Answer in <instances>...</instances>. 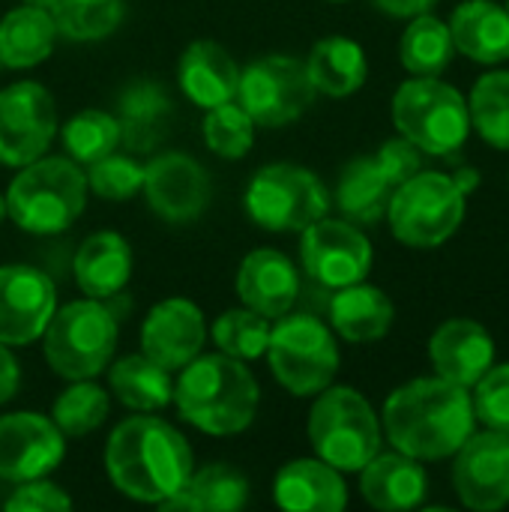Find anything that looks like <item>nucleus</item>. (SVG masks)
I'll return each instance as SVG.
<instances>
[{
  "label": "nucleus",
  "instance_id": "obj_1",
  "mask_svg": "<svg viewBox=\"0 0 509 512\" xmlns=\"http://www.w3.org/2000/svg\"><path fill=\"white\" fill-rule=\"evenodd\" d=\"M387 441L420 462L453 456L477 429V414L468 387L441 375L402 384L384 402Z\"/></svg>",
  "mask_w": 509,
  "mask_h": 512
},
{
  "label": "nucleus",
  "instance_id": "obj_2",
  "mask_svg": "<svg viewBox=\"0 0 509 512\" xmlns=\"http://www.w3.org/2000/svg\"><path fill=\"white\" fill-rule=\"evenodd\" d=\"M105 468L117 492L141 504L174 498L195 471L189 441L159 417L123 420L105 447Z\"/></svg>",
  "mask_w": 509,
  "mask_h": 512
},
{
  "label": "nucleus",
  "instance_id": "obj_3",
  "mask_svg": "<svg viewBox=\"0 0 509 512\" xmlns=\"http://www.w3.org/2000/svg\"><path fill=\"white\" fill-rule=\"evenodd\" d=\"M174 405L186 423L207 435H237L258 414V381L243 360L222 351L195 357L180 369Z\"/></svg>",
  "mask_w": 509,
  "mask_h": 512
},
{
  "label": "nucleus",
  "instance_id": "obj_4",
  "mask_svg": "<svg viewBox=\"0 0 509 512\" xmlns=\"http://www.w3.org/2000/svg\"><path fill=\"white\" fill-rule=\"evenodd\" d=\"M6 213L27 234H60L84 210L87 174L66 156H39L9 183Z\"/></svg>",
  "mask_w": 509,
  "mask_h": 512
},
{
  "label": "nucleus",
  "instance_id": "obj_5",
  "mask_svg": "<svg viewBox=\"0 0 509 512\" xmlns=\"http://www.w3.org/2000/svg\"><path fill=\"white\" fill-rule=\"evenodd\" d=\"M309 444L336 471H363L381 453V420L354 387H327L309 411Z\"/></svg>",
  "mask_w": 509,
  "mask_h": 512
},
{
  "label": "nucleus",
  "instance_id": "obj_6",
  "mask_svg": "<svg viewBox=\"0 0 509 512\" xmlns=\"http://www.w3.org/2000/svg\"><path fill=\"white\" fill-rule=\"evenodd\" d=\"M393 123L429 156L459 153L471 135L468 99L438 75H414L396 90Z\"/></svg>",
  "mask_w": 509,
  "mask_h": 512
},
{
  "label": "nucleus",
  "instance_id": "obj_7",
  "mask_svg": "<svg viewBox=\"0 0 509 512\" xmlns=\"http://www.w3.org/2000/svg\"><path fill=\"white\" fill-rule=\"evenodd\" d=\"M465 198L468 195L453 174L420 168L393 189L387 207L390 231L411 249H435L459 231L468 210Z\"/></svg>",
  "mask_w": 509,
  "mask_h": 512
},
{
  "label": "nucleus",
  "instance_id": "obj_8",
  "mask_svg": "<svg viewBox=\"0 0 509 512\" xmlns=\"http://www.w3.org/2000/svg\"><path fill=\"white\" fill-rule=\"evenodd\" d=\"M117 348V318L102 300H75L54 309L45 333L42 351L48 366L69 381L99 375Z\"/></svg>",
  "mask_w": 509,
  "mask_h": 512
},
{
  "label": "nucleus",
  "instance_id": "obj_9",
  "mask_svg": "<svg viewBox=\"0 0 509 512\" xmlns=\"http://www.w3.org/2000/svg\"><path fill=\"white\" fill-rule=\"evenodd\" d=\"M246 213L264 231H306L330 210V192L321 177L303 165L273 162L255 171L246 186Z\"/></svg>",
  "mask_w": 509,
  "mask_h": 512
},
{
  "label": "nucleus",
  "instance_id": "obj_10",
  "mask_svg": "<svg viewBox=\"0 0 509 512\" xmlns=\"http://www.w3.org/2000/svg\"><path fill=\"white\" fill-rule=\"evenodd\" d=\"M267 357L276 381L294 396L327 390L339 372V348L327 324L312 315H291L270 327Z\"/></svg>",
  "mask_w": 509,
  "mask_h": 512
},
{
  "label": "nucleus",
  "instance_id": "obj_11",
  "mask_svg": "<svg viewBox=\"0 0 509 512\" xmlns=\"http://www.w3.org/2000/svg\"><path fill=\"white\" fill-rule=\"evenodd\" d=\"M315 84L306 63L288 54H267L240 72L237 102L249 111L255 126H285L303 117L315 102Z\"/></svg>",
  "mask_w": 509,
  "mask_h": 512
},
{
  "label": "nucleus",
  "instance_id": "obj_12",
  "mask_svg": "<svg viewBox=\"0 0 509 512\" xmlns=\"http://www.w3.org/2000/svg\"><path fill=\"white\" fill-rule=\"evenodd\" d=\"M54 132V96L39 81H15L0 90V165L24 168L39 159Z\"/></svg>",
  "mask_w": 509,
  "mask_h": 512
},
{
  "label": "nucleus",
  "instance_id": "obj_13",
  "mask_svg": "<svg viewBox=\"0 0 509 512\" xmlns=\"http://www.w3.org/2000/svg\"><path fill=\"white\" fill-rule=\"evenodd\" d=\"M300 258L303 270L324 288H345L363 282L372 270V243L369 237L345 219H318L300 231Z\"/></svg>",
  "mask_w": 509,
  "mask_h": 512
},
{
  "label": "nucleus",
  "instance_id": "obj_14",
  "mask_svg": "<svg viewBox=\"0 0 509 512\" xmlns=\"http://www.w3.org/2000/svg\"><path fill=\"white\" fill-rule=\"evenodd\" d=\"M453 486L468 510L495 512L509 504V435L474 432L456 453Z\"/></svg>",
  "mask_w": 509,
  "mask_h": 512
},
{
  "label": "nucleus",
  "instance_id": "obj_15",
  "mask_svg": "<svg viewBox=\"0 0 509 512\" xmlns=\"http://www.w3.org/2000/svg\"><path fill=\"white\" fill-rule=\"evenodd\" d=\"M66 453L63 432L54 420L21 411L0 417V480L27 483L51 474Z\"/></svg>",
  "mask_w": 509,
  "mask_h": 512
},
{
  "label": "nucleus",
  "instance_id": "obj_16",
  "mask_svg": "<svg viewBox=\"0 0 509 512\" xmlns=\"http://www.w3.org/2000/svg\"><path fill=\"white\" fill-rule=\"evenodd\" d=\"M57 309L54 282L27 264L0 267V342L30 345L42 339Z\"/></svg>",
  "mask_w": 509,
  "mask_h": 512
},
{
  "label": "nucleus",
  "instance_id": "obj_17",
  "mask_svg": "<svg viewBox=\"0 0 509 512\" xmlns=\"http://www.w3.org/2000/svg\"><path fill=\"white\" fill-rule=\"evenodd\" d=\"M144 195L156 216L183 225L198 219L213 195L210 174L186 153H159L144 168Z\"/></svg>",
  "mask_w": 509,
  "mask_h": 512
},
{
  "label": "nucleus",
  "instance_id": "obj_18",
  "mask_svg": "<svg viewBox=\"0 0 509 512\" xmlns=\"http://www.w3.org/2000/svg\"><path fill=\"white\" fill-rule=\"evenodd\" d=\"M204 339L207 327L201 309L192 300L168 297L150 309L141 327V354L168 372H180L201 354Z\"/></svg>",
  "mask_w": 509,
  "mask_h": 512
},
{
  "label": "nucleus",
  "instance_id": "obj_19",
  "mask_svg": "<svg viewBox=\"0 0 509 512\" xmlns=\"http://www.w3.org/2000/svg\"><path fill=\"white\" fill-rule=\"evenodd\" d=\"M429 360L441 378L459 387H474L495 363V339L471 318H450L432 333Z\"/></svg>",
  "mask_w": 509,
  "mask_h": 512
},
{
  "label": "nucleus",
  "instance_id": "obj_20",
  "mask_svg": "<svg viewBox=\"0 0 509 512\" xmlns=\"http://www.w3.org/2000/svg\"><path fill=\"white\" fill-rule=\"evenodd\" d=\"M234 288L243 306L264 318H282L297 303L300 276L291 258L279 249H255L243 258Z\"/></svg>",
  "mask_w": 509,
  "mask_h": 512
},
{
  "label": "nucleus",
  "instance_id": "obj_21",
  "mask_svg": "<svg viewBox=\"0 0 509 512\" xmlns=\"http://www.w3.org/2000/svg\"><path fill=\"white\" fill-rule=\"evenodd\" d=\"M360 492L369 507L384 512L414 510L429 495V477L420 459L405 453H378L360 471Z\"/></svg>",
  "mask_w": 509,
  "mask_h": 512
},
{
  "label": "nucleus",
  "instance_id": "obj_22",
  "mask_svg": "<svg viewBox=\"0 0 509 512\" xmlns=\"http://www.w3.org/2000/svg\"><path fill=\"white\" fill-rule=\"evenodd\" d=\"M276 504L291 512H339L348 504L342 471L324 459H294L282 465L273 483Z\"/></svg>",
  "mask_w": 509,
  "mask_h": 512
},
{
  "label": "nucleus",
  "instance_id": "obj_23",
  "mask_svg": "<svg viewBox=\"0 0 509 512\" xmlns=\"http://www.w3.org/2000/svg\"><path fill=\"white\" fill-rule=\"evenodd\" d=\"M177 81L183 93L198 108H216L222 102L237 99L240 84V66L237 60L213 39H198L186 45L177 63Z\"/></svg>",
  "mask_w": 509,
  "mask_h": 512
},
{
  "label": "nucleus",
  "instance_id": "obj_24",
  "mask_svg": "<svg viewBox=\"0 0 509 512\" xmlns=\"http://www.w3.org/2000/svg\"><path fill=\"white\" fill-rule=\"evenodd\" d=\"M450 33L456 51L495 66L509 60V12L495 0H465L453 9Z\"/></svg>",
  "mask_w": 509,
  "mask_h": 512
},
{
  "label": "nucleus",
  "instance_id": "obj_25",
  "mask_svg": "<svg viewBox=\"0 0 509 512\" xmlns=\"http://www.w3.org/2000/svg\"><path fill=\"white\" fill-rule=\"evenodd\" d=\"M396 318L393 300L366 282H354L345 288H336L330 300V324L333 330L348 342H378L390 333Z\"/></svg>",
  "mask_w": 509,
  "mask_h": 512
},
{
  "label": "nucleus",
  "instance_id": "obj_26",
  "mask_svg": "<svg viewBox=\"0 0 509 512\" xmlns=\"http://www.w3.org/2000/svg\"><path fill=\"white\" fill-rule=\"evenodd\" d=\"M114 117L120 126V141L132 153H147L162 144L168 123L174 117V108L159 84L135 81L120 93Z\"/></svg>",
  "mask_w": 509,
  "mask_h": 512
},
{
  "label": "nucleus",
  "instance_id": "obj_27",
  "mask_svg": "<svg viewBox=\"0 0 509 512\" xmlns=\"http://www.w3.org/2000/svg\"><path fill=\"white\" fill-rule=\"evenodd\" d=\"M129 276H132V249L120 234L99 231L81 243L75 255V282L87 297L93 300L114 297L123 291Z\"/></svg>",
  "mask_w": 509,
  "mask_h": 512
},
{
  "label": "nucleus",
  "instance_id": "obj_28",
  "mask_svg": "<svg viewBox=\"0 0 509 512\" xmlns=\"http://www.w3.org/2000/svg\"><path fill=\"white\" fill-rule=\"evenodd\" d=\"M57 42V27L42 6L24 3L0 18V66L30 69L42 63Z\"/></svg>",
  "mask_w": 509,
  "mask_h": 512
},
{
  "label": "nucleus",
  "instance_id": "obj_29",
  "mask_svg": "<svg viewBox=\"0 0 509 512\" xmlns=\"http://www.w3.org/2000/svg\"><path fill=\"white\" fill-rule=\"evenodd\" d=\"M306 72L318 93L327 96H351L366 84L369 63L366 51L348 36H327L312 45L306 57Z\"/></svg>",
  "mask_w": 509,
  "mask_h": 512
},
{
  "label": "nucleus",
  "instance_id": "obj_30",
  "mask_svg": "<svg viewBox=\"0 0 509 512\" xmlns=\"http://www.w3.org/2000/svg\"><path fill=\"white\" fill-rule=\"evenodd\" d=\"M246 501L249 483L237 468L204 465L201 471H192L186 486L159 507L165 512H231L246 507Z\"/></svg>",
  "mask_w": 509,
  "mask_h": 512
},
{
  "label": "nucleus",
  "instance_id": "obj_31",
  "mask_svg": "<svg viewBox=\"0 0 509 512\" xmlns=\"http://www.w3.org/2000/svg\"><path fill=\"white\" fill-rule=\"evenodd\" d=\"M393 183L384 177V171L378 168L375 156L366 159H354L336 186V204L345 213L348 222L357 225H375L387 216L390 198H393Z\"/></svg>",
  "mask_w": 509,
  "mask_h": 512
},
{
  "label": "nucleus",
  "instance_id": "obj_32",
  "mask_svg": "<svg viewBox=\"0 0 509 512\" xmlns=\"http://www.w3.org/2000/svg\"><path fill=\"white\" fill-rule=\"evenodd\" d=\"M111 390L120 405L132 411H162L174 399L171 372L153 363L147 354H129L111 366Z\"/></svg>",
  "mask_w": 509,
  "mask_h": 512
},
{
  "label": "nucleus",
  "instance_id": "obj_33",
  "mask_svg": "<svg viewBox=\"0 0 509 512\" xmlns=\"http://www.w3.org/2000/svg\"><path fill=\"white\" fill-rule=\"evenodd\" d=\"M33 6H42L57 36H66L72 42H96L117 30L123 21V0H24Z\"/></svg>",
  "mask_w": 509,
  "mask_h": 512
},
{
  "label": "nucleus",
  "instance_id": "obj_34",
  "mask_svg": "<svg viewBox=\"0 0 509 512\" xmlns=\"http://www.w3.org/2000/svg\"><path fill=\"white\" fill-rule=\"evenodd\" d=\"M453 54H456V45H453L450 24H444L441 18L429 12L411 18L399 42L402 66L411 75H441L453 63Z\"/></svg>",
  "mask_w": 509,
  "mask_h": 512
},
{
  "label": "nucleus",
  "instance_id": "obj_35",
  "mask_svg": "<svg viewBox=\"0 0 509 512\" xmlns=\"http://www.w3.org/2000/svg\"><path fill=\"white\" fill-rule=\"evenodd\" d=\"M471 126L498 150H509V72H486L471 90Z\"/></svg>",
  "mask_w": 509,
  "mask_h": 512
},
{
  "label": "nucleus",
  "instance_id": "obj_36",
  "mask_svg": "<svg viewBox=\"0 0 509 512\" xmlns=\"http://www.w3.org/2000/svg\"><path fill=\"white\" fill-rule=\"evenodd\" d=\"M108 408H111L108 393L99 384H90V378H81L57 396L51 420L63 435L84 438L105 423Z\"/></svg>",
  "mask_w": 509,
  "mask_h": 512
},
{
  "label": "nucleus",
  "instance_id": "obj_37",
  "mask_svg": "<svg viewBox=\"0 0 509 512\" xmlns=\"http://www.w3.org/2000/svg\"><path fill=\"white\" fill-rule=\"evenodd\" d=\"M117 144H120V126L117 117L108 111L87 108L63 126V147L69 159L78 165H93L96 159L114 153Z\"/></svg>",
  "mask_w": 509,
  "mask_h": 512
},
{
  "label": "nucleus",
  "instance_id": "obj_38",
  "mask_svg": "<svg viewBox=\"0 0 509 512\" xmlns=\"http://www.w3.org/2000/svg\"><path fill=\"white\" fill-rule=\"evenodd\" d=\"M213 342L219 345L222 354L237 357V360H258L267 354L270 342V321L258 315L255 309H231L213 324Z\"/></svg>",
  "mask_w": 509,
  "mask_h": 512
},
{
  "label": "nucleus",
  "instance_id": "obj_39",
  "mask_svg": "<svg viewBox=\"0 0 509 512\" xmlns=\"http://www.w3.org/2000/svg\"><path fill=\"white\" fill-rule=\"evenodd\" d=\"M204 141L222 159H243L255 144V120L237 99L207 108Z\"/></svg>",
  "mask_w": 509,
  "mask_h": 512
},
{
  "label": "nucleus",
  "instance_id": "obj_40",
  "mask_svg": "<svg viewBox=\"0 0 509 512\" xmlns=\"http://www.w3.org/2000/svg\"><path fill=\"white\" fill-rule=\"evenodd\" d=\"M87 168V189L105 201H126L144 186V165H138L132 156L108 153Z\"/></svg>",
  "mask_w": 509,
  "mask_h": 512
},
{
  "label": "nucleus",
  "instance_id": "obj_41",
  "mask_svg": "<svg viewBox=\"0 0 509 512\" xmlns=\"http://www.w3.org/2000/svg\"><path fill=\"white\" fill-rule=\"evenodd\" d=\"M474 414L486 429L509 435V363H501L474 384Z\"/></svg>",
  "mask_w": 509,
  "mask_h": 512
},
{
  "label": "nucleus",
  "instance_id": "obj_42",
  "mask_svg": "<svg viewBox=\"0 0 509 512\" xmlns=\"http://www.w3.org/2000/svg\"><path fill=\"white\" fill-rule=\"evenodd\" d=\"M375 162L393 186H402L408 177H414L423 168V150L411 144L405 135H399L381 144V150L375 153Z\"/></svg>",
  "mask_w": 509,
  "mask_h": 512
},
{
  "label": "nucleus",
  "instance_id": "obj_43",
  "mask_svg": "<svg viewBox=\"0 0 509 512\" xmlns=\"http://www.w3.org/2000/svg\"><path fill=\"white\" fill-rule=\"evenodd\" d=\"M69 507H72L69 495L60 486L45 483L42 477L18 483V489L6 501V510L9 512H60L69 510Z\"/></svg>",
  "mask_w": 509,
  "mask_h": 512
},
{
  "label": "nucleus",
  "instance_id": "obj_44",
  "mask_svg": "<svg viewBox=\"0 0 509 512\" xmlns=\"http://www.w3.org/2000/svg\"><path fill=\"white\" fill-rule=\"evenodd\" d=\"M18 381H21V375H18V363H15V357L9 354V348L0 342V405H3V402H9V399L15 396Z\"/></svg>",
  "mask_w": 509,
  "mask_h": 512
},
{
  "label": "nucleus",
  "instance_id": "obj_45",
  "mask_svg": "<svg viewBox=\"0 0 509 512\" xmlns=\"http://www.w3.org/2000/svg\"><path fill=\"white\" fill-rule=\"evenodd\" d=\"M438 0H375V6L393 18H414V15H423L435 6Z\"/></svg>",
  "mask_w": 509,
  "mask_h": 512
},
{
  "label": "nucleus",
  "instance_id": "obj_46",
  "mask_svg": "<svg viewBox=\"0 0 509 512\" xmlns=\"http://www.w3.org/2000/svg\"><path fill=\"white\" fill-rule=\"evenodd\" d=\"M3 216H6V198L0 195V219H3Z\"/></svg>",
  "mask_w": 509,
  "mask_h": 512
},
{
  "label": "nucleus",
  "instance_id": "obj_47",
  "mask_svg": "<svg viewBox=\"0 0 509 512\" xmlns=\"http://www.w3.org/2000/svg\"><path fill=\"white\" fill-rule=\"evenodd\" d=\"M333 3H342V0H333Z\"/></svg>",
  "mask_w": 509,
  "mask_h": 512
},
{
  "label": "nucleus",
  "instance_id": "obj_48",
  "mask_svg": "<svg viewBox=\"0 0 509 512\" xmlns=\"http://www.w3.org/2000/svg\"><path fill=\"white\" fill-rule=\"evenodd\" d=\"M507 12H509V0H507Z\"/></svg>",
  "mask_w": 509,
  "mask_h": 512
}]
</instances>
